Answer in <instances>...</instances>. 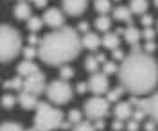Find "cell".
<instances>
[{
  "label": "cell",
  "mask_w": 158,
  "mask_h": 131,
  "mask_svg": "<svg viewBox=\"0 0 158 131\" xmlns=\"http://www.w3.org/2000/svg\"><path fill=\"white\" fill-rule=\"evenodd\" d=\"M118 81L133 95H146L158 84V63L148 52H131L118 67Z\"/></svg>",
  "instance_id": "6da1fadb"
},
{
  "label": "cell",
  "mask_w": 158,
  "mask_h": 131,
  "mask_svg": "<svg viewBox=\"0 0 158 131\" xmlns=\"http://www.w3.org/2000/svg\"><path fill=\"white\" fill-rule=\"evenodd\" d=\"M83 49V38L72 27H59L49 32L38 45L40 59L50 67H61L77 58Z\"/></svg>",
  "instance_id": "7a4b0ae2"
},
{
  "label": "cell",
  "mask_w": 158,
  "mask_h": 131,
  "mask_svg": "<svg viewBox=\"0 0 158 131\" xmlns=\"http://www.w3.org/2000/svg\"><path fill=\"white\" fill-rule=\"evenodd\" d=\"M22 51V36L15 27L4 23L0 27V61L9 63Z\"/></svg>",
  "instance_id": "3957f363"
},
{
  "label": "cell",
  "mask_w": 158,
  "mask_h": 131,
  "mask_svg": "<svg viewBox=\"0 0 158 131\" xmlns=\"http://www.w3.org/2000/svg\"><path fill=\"white\" fill-rule=\"evenodd\" d=\"M61 124H63V113L49 102H40L34 115L36 131H52L56 128H61Z\"/></svg>",
  "instance_id": "277c9868"
},
{
  "label": "cell",
  "mask_w": 158,
  "mask_h": 131,
  "mask_svg": "<svg viewBox=\"0 0 158 131\" xmlns=\"http://www.w3.org/2000/svg\"><path fill=\"white\" fill-rule=\"evenodd\" d=\"M72 88H70V84L67 83L65 79H56L52 81L49 86H47V97H49V101L52 104H67V102L72 99Z\"/></svg>",
  "instance_id": "5b68a950"
},
{
  "label": "cell",
  "mask_w": 158,
  "mask_h": 131,
  "mask_svg": "<svg viewBox=\"0 0 158 131\" xmlns=\"http://www.w3.org/2000/svg\"><path fill=\"white\" fill-rule=\"evenodd\" d=\"M110 113V101L106 97L95 95L85 102V115L88 117V121H99L104 119Z\"/></svg>",
  "instance_id": "8992f818"
},
{
  "label": "cell",
  "mask_w": 158,
  "mask_h": 131,
  "mask_svg": "<svg viewBox=\"0 0 158 131\" xmlns=\"http://www.w3.org/2000/svg\"><path fill=\"white\" fill-rule=\"evenodd\" d=\"M22 92H29V93H34V95H40V93L47 92L45 74L40 70L36 74L29 76V77H23V90Z\"/></svg>",
  "instance_id": "52a82bcc"
},
{
  "label": "cell",
  "mask_w": 158,
  "mask_h": 131,
  "mask_svg": "<svg viewBox=\"0 0 158 131\" xmlns=\"http://www.w3.org/2000/svg\"><path fill=\"white\" fill-rule=\"evenodd\" d=\"M88 86H90V92L94 93V95H102V93H106L108 92V76L102 72H95V74H92V77L88 81Z\"/></svg>",
  "instance_id": "ba28073f"
},
{
  "label": "cell",
  "mask_w": 158,
  "mask_h": 131,
  "mask_svg": "<svg viewBox=\"0 0 158 131\" xmlns=\"http://www.w3.org/2000/svg\"><path fill=\"white\" fill-rule=\"evenodd\" d=\"M43 22H45L49 27H52V29H59V27L65 25V16H63V13H61L58 7H50V9L45 11Z\"/></svg>",
  "instance_id": "9c48e42d"
},
{
  "label": "cell",
  "mask_w": 158,
  "mask_h": 131,
  "mask_svg": "<svg viewBox=\"0 0 158 131\" xmlns=\"http://www.w3.org/2000/svg\"><path fill=\"white\" fill-rule=\"evenodd\" d=\"M86 4L88 0H63L61 6H63V11L70 14V16H77L83 11L86 9Z\"/></svg>",
  "instance_id": "30bf717a"
},
{
  "label": "cell",
  "mask_w": 158,
  "mask_h": 131,
  "mask_svg": "<svg viewBox=\"0 0 158 131\" xmlns=\"http://www.w3.org/2000/svg\"><path fill=\"white\" fill-rule=\"evenodd\" d=\"M133 104L128 101H122L118 102L117 106H115V110H113V113H115V119H118V121H129L131 117H133Z\"/></svg>",
  "instance_id": "8fae6325"
},
{
  "label": "cell",
  "mask_w": 158,
  "mask_h": 131,
  "mask_svg": "<svg viewBox=\"0 0 158 131\" xmlns=\"http://www.w3.org/2000/svg\"><path fill=\"white\" fill-rule=\"evenodd\" d=\"M18 102H20V106H22L23 110H34V108H38V104H40L38 95L29 93V92H20Z\"/></svg>",
  "instance_id": "7c38bea8"
},
{
  "label": "cell",
  "mask_w": 158,
  "mask_h": 131,
  "mask_svg": "<svg viewBox=\"0 0 158 131\" xmlns=\"http://www.w3.org/2000/svg\"><path fill=\"white\" fill-rule=\"evenodd\" d=\"M36 72H40V67L32 59H23L18 65V76H22V77H29Z\"/></svg>",
  "instance_id": "4fadbf2b"
},
{
  "label": "cell",
  "mask_w": 158,
  "mask_h": 131,
  "mask_svg": "<svg viewBox=\"0 0 158 131\" xmlns=\"http://www.w3.org/2000/svg\"><path fill=\"white\" fill-rule=\"evenodd\" d=\"M146 111L153 121L158 124V92H155L151 97L146 99Z\"/></svg>",
  "instance_id": "5bb4252c"
},
{
  "label": "cell",
  "mask_w": 158,
  "mask_h": 131,
  "mask_svg": "<svg viewBox=\"0 0 158 131\" xmlns=\"http://www.w3.org/2000/svg\"><path fill=\"white\" fill-rule=\"evenodd\" d=\"M13 14H15V18L16 20H29L31 18V6L27 2H18L16 6H15V9H13Z\"/></svg>",
  "instance_id": "9a60e30c"
},
{
  "label": "cell",
  "mask_w": 158,
  "mask_h": 131,
  "mask_svg": "<svg viewBox=\"0 0 158 131\" xmlns=\"http://www.w3.org/2000/svg\"><path fill=\"white\" fill-rule=\"evenodd\" d=\"M101 43H102V40L99 38L95 32H86V34H83V47H85V49H88V51H97Z\"/></svg>",
  "instance_id": "2e32d148"
},
{
  "label": "cell",
  "mask_w": 158,
  "mask_h": 131,
  "mask_svg": "<svg viewBox=\"0 0 158 131\" xmlns=\"http://www.w3.org/2000/svg\"><path fill=\"white\" fill-rule=\"evenodd\" d=\"M122 36H124V40L128 41L129 45H137L138 41H140V38H142V32L135 25H129V27L124 29V34Z\"/></svg>",
  "instance_id": "e0dca14e"
},
{
  "label": "cell",
  "mask_w": 158,
  "mask_h": 131,
  "mask_svg": "<svg viewBox=\"0 0 158 131\" xmlns=\"http://www.w3.org/2000/svg\"><path fill=\"white\" fill-rule=\"evenodd\" d=\"M118 43H120V38H118L117 32H104V36H102V47L104 49L115 51V49H118Z\"/></svg>",
  "instance_id": "ac0fdd59"
},
{
  "label": "cell",
  "mask_w": 158,
  "mask_h": 131,
  "mask_svg": "<svg viewBox=\"0 0 158 131\" xmlns=\"http://www.w3.org/2000/svg\"><path fill=\"white\" fill-rule=\"evenodd\" d=\"M113 18L118 22H126L131 25V9L129 7H124V6H118L113 9Z\"/></svg>",
  "instance_id": "d6986e66"
},
{
  "label": "cell",
  "mask_w": 158,
  "mask_h": 131,
  "mask_svg": "<svg viewBox=\"0 0 158 131\" xmlns=\"http://www.w3.org/2000/svg\"><path fill=\"white\" fill-rule=\"evenodd\" d=\"M110 27H111V18L108 14H99V18L95 20V29L101 32H110Z\"/></svg>",
  "instance_id": "ffe728a7"
},
{
  "label": "cell",
  "mask_w": 158,
  "mask_h": 131,
  "mask_svg": "<svg viewBox=\"0 0 158 131\" xmlns=\"http://www.w3.org/2000/svg\"><path fill=\"white\" fill-rule=\"evenodd\" d=\"M148 0H129V9L135 14H142L148 11Z\"/></svg>",
  "instance_id": "44dd1931"
},
{
  "label": "cell",
  "mask_w": 158,
  "mask_h": 131,
  "mask_svg": "<svg viewBox=\"0 0 158 131\" xmlns=\"http://www.w3.org/2000/svg\"><path fill=\"white\" fill-rule=\"evenodd\" d=\"M4 88H6V90H18V92H22L23 90V77L18 76V77H13V79L4 81Z\"/></svg>",
  "instance_id": "7402d4cb"
},
{
  "label": "cell",
  "mask_w": 158,
  "mask_h": 131,
  "mask_svg": "<svg viewBox=\"0 0 158 131\" xmlns=\"http://www.w3.org/2000/svg\"><path fill=\"white\" fill-rule=\"evenodd\" d=\"M95 11L99 14H108L111 11V0H95Z\"/></svg>",
  "instance_id": "603a6c76"
},
{
  "label": "cell",
  "mask_w": 158,
  "mask_h": 131,
  "mask_svg": "<svg viewBox=\"0 0 158 131\" xmlns=\"http://www.w3.org/2000/svg\"><path fill=\"white\" fill-rule=\"evenodd\" d=\"M45 22H43V18H38V16H31L29 20H27V29L31 31V32H38L40 29H41V25H43Z\"/></svg>",
  "instance_id": "cb8c5ba5"
},
{
  "label": "cell",
  "mask_w": 158,
  "mask_h": 131,
  "mask_svg": "<svg viewBox=\"0 0 158 131\" xmlns=\"http://www.w3.org/2000/svg\"><path fill=\"white\" fill-rule=\"evenodd\" d=\"M126 92V88L120 84V86H117V88H113V90L108 92V95H106V99H108L110 102H117L120 97H122V93Z\"/></svg>",
  "instance_id": "d4e9b609"
},
{
  "label": "cell",
  "mask_w": 158,
  "mask_h": 131,
  "mask_svg": "<svg viewBox=\"0 0 158 131\" xmlns=\"http://www.w3.org/2000/svg\"><path fill=\"white\" fill-rule=\"evenodd\" d=\"M99 59H97V56H88L86 58V61H85V68L88 72H92V74H95L97 72V68H99Z\"/></svg>",
  "instance_id": "484cf974"
},
{
  "label": "cell",
  "mask_w": 158,
  "mask_h": 131,
  "mask_svg": "<svg viewBox=\"0 0 158 131\" xmlns=\"http://www.w3.org/2000/svg\"><path fill=\"white\" fill-rule=\"evenodd\" d=\"M72 131H97V129H95V126L90 121H81L77 124H74Z\"/></svg>",
  "instance_id": "4316f807"
},
{
  "label": "cell",
  "mask_w": 158,
  "mask_h": 131,
  "mask_svg": "<svg viewBox=\"0 0 158 131\" xmlns=\"http://www.w3.org/2000/svg\"><path fill=\"white\" fill-rule=\"evenodd\" d=\"M102 72H104L106 76L118 74V65H117V61H106V63H102Z\"/></svg>",
  "instance_id": "83f0119b"
},
{
  "label": "cell",
  "mask_w": 158,
  "mask_h": 131,
  "mask_svg": "<svg viewBox=\"0 0 158 131\" xmlns=\"http://www.w3.org/2000/svg\"><path fill=\"white\" fill-rule=\"evenodd\" d=\"M18 102V99L15 97V95H11V93H6L4 97H2V108H6V110H11L15 104Z\"/></svg>",
  "instance_id": "f1b7e54d"
},
{
  "label": "cell",
  "mask_w": 158,
  "mask_h": 131,
  "mask_svg": "<svg viewBox=\"0 0 158 131\" xmlns=\"http://www.w3.org/2000/svg\"><path fill=\"white\" fill-rule=\"evenodd\" d=\"M22 54H23V58H25V59H34L36 56H40V51H38V49H34L32 45H29V47H25V49L22 51Z\"/></svg>",
  "instance_id": "f546056e"
},
{
  "label": "cell",
  "mask_w": 158,
  "mask_h": 131,
  "mask_svg": "<svg viewBox=\"0 0 158 131\" xmlns=\"http://www.w3.org/2000/svg\"><path fill=\"white\" fill-rule=\"evenodd\" d=\"M72 76H74V70L70 68L69 65H61V67H59V77H61V79L67 81V79H70Z\"/></svg>",
  "instance_id": "4dcf8cb0"
},
{
  "label": "cell",
  "mask_w": 158,
  "mask_h": 131,
  "mask_svg": "<svg viewBox=\"0 0 158 131\" xmlns=\"http://www.w3.org/2000/svg\"><path fill=\"white\" fill-rule=\"evenodd\" d=\"M0 131H25V129L20 124H16V122H4Z\"/></svg>",
  "instance_id": "1f68e13d"
},
{
  "label": "cell",
  "mask_w": 158,
  "mask_h": 131,
  "mask_svg": "<svg viewBox=\"0 0 158 131\" xmlns=\"http://www.w3.org/2000/svg\"><path fill=\"white\" fill-rule=\"evenodd\" d=\"M83 121V113L77 110H72L69 113V122H72V124H77V122Z\"/></svg>",
  "instance_id": "d6a6232c"
},
{
  "label": "cell",
  "mask_w": 158,
  "mask_h": 131,
  "mask_svg": "<svg viewBox=\"0 0 158 131\" xmlns=\"http://www.w3.org/2000/svg\"><path fill=\"white\" fill-rule=\"evenodd\" d=\"M146 115H148V111L146 110H140V108H135V111H133V117L131 119H135V121H144L146 119Z\"/></svg>",
  "instance_id": "836d02e7"
},
{
  "label": "cell",
  "mask_w": 158,
  "mask_h": 131,
  "mask_svg": "<svg viewBox=\"0 0 158 131\" xmlns=\"http://www.w3.org/2000/svg\"><path fill=\"white\" fill-rule=\"evenodd\" d=\"M111 58H113V61H120V63L126 59L124 52L120 51V49H115V51H111Z\"/></svg>",
  "instance_id": "e575fe53"
},
{
  "label": "cell",
  "mask_w": 158,
  "mask_h": 131,
  "mask_svg": "<svg viewBox=\"0 0 158 131\" xmlns=\"http://www.w3.org/2000/svg\"><path fill=\"white\" fill-rule=\"evenodd\" d=\"M155 34H156V31L151 29V27H146V29H144V32H142V36H144V38H146L148 41H153Z\"/></svg>",
  "instance_id": "d590c367"
},
{
  "label": "cell",
  "mask_w": 158,
  "mask_h": 131,
  "mask_svg": "<svg viewBox=\"0 0 158 131\" xmlns=\"http://www.w3.org/2000/svg\"><path fill=\"white\" fill-rule=\"evenodd\" d=\"M126 129H128V131H138V121L129 119L128 124H126Z\"/></svg>",
  "instance_id": "8d00e7d4"
},
{
  "label": "cell",
  "mask_w": 158,
  "mask_h": 131,
  "mask_svg": "<svg viewBox=\"0 0 158 131\" xmlns=\"http://www.w3.org/2000/svg\"><path fill=\"white\" fill-rule=\"evenodd\" d=\"M126 126H124V121H118V119H115L113 121V124H111V129L113 131H120V129H124Z\"/></svg>",
  "instance_id": "74e56055"
},
{
  "label": "cell",
  "mask_w": 158,
  "mask_h": 131,
  "mask_svg": "<svg viewBox=\"0 0 158 131\" xmlns=\"http://www.w3.org/2000/svg\"><path fill=\"white\" fill-rule=\"evenodd\" d=\"M86 90H90L88 83H83V81H81V83H77V86H76V92H77V93H85Z\"/></svg>",
  "instance_id": "f35d334b"
},
{
  "label": "cell",
  "mask_w": 158,
  "mask_h": 131,
  "mask_svg": "<svg viewBox=\"0 0 158 131\" xmlns=\"http://www.w3.org/2000/svg\"><path fill=\"white\" fill-rule=\"evenodd\" d=\"M156 49V45H155V41H146L144 43V52H148V54H151V52Z\"/></svg>",
  "instance_id": "ab89813d"
},
{
  "label": "cell",
  "mask_w": 158,
  "mask_h": 131,
  "mask_svg": "<svg viewBox=\"0 0 158 131\" xmlns=\"http://www.w3.org/2000/svg\"><path fill=\"white\" fill-rule=\"evenodd\" d=\"M151 23H153V16L151 14H144L142 16V25L144 27H151Z\"/></svg>",
  "instance_id": "60d3db41"
},
{
  "label": "cell",
  "mask_w": 158,
  "mask_h": 131,
  "mask_svg": "<svg viewBox=\"0 0 158 131\" xmlns=\"http://www.w3.org/2000/svg\"><path fill=\"white\" fill-rule=\"evenodd\" d=\"M77 29H79V32H83V34L90 32V31H88V22H81V23L77 25Z\"/></svg>",
  "instance_id": "b9f144b4"
},
{
  "label": "cell",
  "mask_w": 158,
  "mask_h": 131,
  "mask_svg": "<svg viewBox=\"0 0 158 131\" xmlns=\"http://www.w3.org/2000/svg\"><path fill=\"white\" fill-rule=\"evenodd\" d=\"M94 126H95V129H97V131L104 129V119H99V121H94Z\"/></svg>",
  "instance_id": "7bdbcfd3"
},
{
  "label": "cell",
  "mask_w": 158,
  "mask_h": 131,
  "mask_svg": "<svg viewBox=\"0 0 158 131\" xmlns=\"http://www.w3.org/2000/svg\"><path fill=\"white\" fill-rule=\"evenodd\" d=\"M29 43H31V45H36V43L40 45V43H41V40H38V36H36V34L32 32V34L29 36Z\"/></svg>",
  "instance_id": "ee69618b"
},
{
  "label": "cell",
  "mask_w": 158,
  "mask_h": 131,
  "mask_svg": "<svg viewBox=\"0 0 158 131\" xmlns=\"http://www.w3.org/2000/svg\"><path fill=\"white\" fill-rule=\"evenodd\" d=\"M32 2H34V6H36V7L41 9V7H45V6H47V2H49V0H32Z\"/></svg>",
  "instance_id": "f6af8a7d"
},
{
  "label": "cell",
  "mask_w": 158,
  "mask_h": 131,
  "mask_svg": "<svg viewBox=\"0 0 158 131\" xmlns=\"http://www.w3.org/2000/svg\"><path fill=\"white\" fill-rule=\"evenodd\" d=\"M155 124H156V122H155V121L148 122V124H146V128H144V129H146V131H155Z\"/></svg>",
  "instance_id": "bcb514c9"
},
{
  "label": "cell",
  "mask_w": 158,
  "mask_h": 131,
  "mask_svg": "<svg viewBox=\"0 0 158 131\" xmlns=\"http://www.w3.org/2000/svg\"><path fill=\"white\" fill-rule=\"evenodd\" d=\"M155 6H156V7H158V0H155Z\"/></svg>",
  "instance_id": "7dc6e473"
},
{
  "label": "cell",
  "mask_w": 158,
  "mask_h": 131,
  "mask_svg": "<svg viewBox=\"0 0 158 131\" xmlns=\"http://www.w3.org/2000/svg\"><path fill=\"white\" fill-rule=\"evenodd\" d=\"M155 131H158V129H155Z\"/></svg>",
  "instance_id": "c3c4849f"
}]
</instances>
